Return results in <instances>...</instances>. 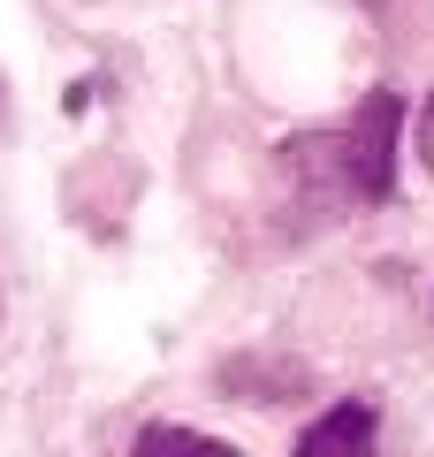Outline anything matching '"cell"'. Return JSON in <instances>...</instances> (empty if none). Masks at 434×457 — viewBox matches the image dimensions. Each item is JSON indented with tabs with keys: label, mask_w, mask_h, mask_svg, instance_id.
Returning <instances> with one entry per match:
<instances>
[{
	"label": "cell",
	"mask_w": 434,
	"mask_h": 457,
	"mask_svg": "<svg viewBox=\"0 0 434 457\" xmlns=\"http://www.w3.org/2000/svg\"><path fill=\"white\" fill-rule=\"evenodd\" d=\"M419 161L434 168V92H427V107H419Z\"/></svg>",
	"instance_id": "4"
},
{
	"label": "cell",
	"mask_w": 434,
	"mask_h": 457,
	"mask_svg": "<svg viewBox=\"0 0 434 457\" xmlns=\"http://www.w3.org/2000/svg\"><path fill=\"white\" fill-rule=\"evenodd\" d=\"M396 145H404V99L396 92H366L358 114H351V130H343V183L381 206V198L396 191Z\"/></svg>",
	"instance_id": "1"
},
{
	"label": "cell",
	"mask_w": 434,
	"mask_h": 457,
	"mask_svg": "<svg viewBox=\"0 0 434 457\" xmlns=\"http://www.w3.org/2000/svg\"><path fill=\"white\" fill-rule=\"evenodd\" d=\"M0 107H8V99H0Z\"/></svg>",
	"instance_id": "5"
},
{
	"label": "cell",
	"mask_w": 434,
	"mask_h": 457,
	"mask_svg": "<svg viewBox=\"0 0 434 457\" xmlns=\"http://www.w3.org/2000/svg\"><path fill=\"white\" fill-rule=\"evenodd\" d=\"M129 457H237L229 442L198 435V427H145L138 442H129Z\"/></svg>",
	"instance_id": "3"
},
{
	"label": "cell",
	"mask_w": 434,
	"mask_h": 457,
	"mask_svg": "<svg viewBox=\"0 0 434 457\" xmlns=\"http://www.w3.org/2000/svg\"><path fill=\"white\" fill-rule=\"evenodd\" d=\"M289 457H373V404H336L297 435Z\"/></svg>",
	"instance_id": "2"
}]
</instances>
